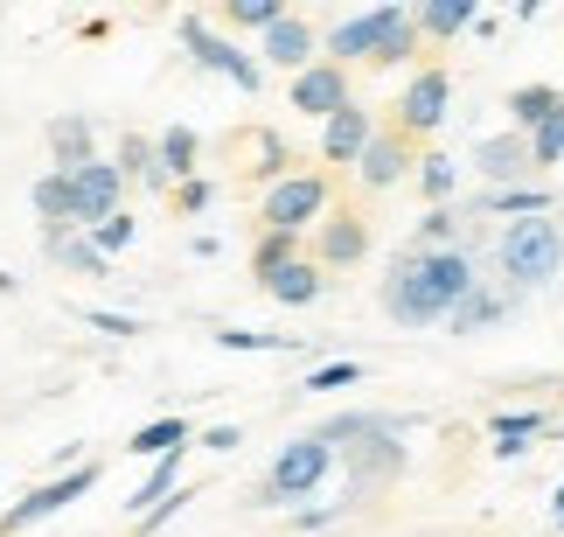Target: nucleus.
Here are the masks:
<instances>
[{"label":"nucleus","instance_id":"f257e3e1","mask_svg":"<svg viewBox=\"0 0 564 537\" xmlns=\"http://www.w3.org/2000/svg\"><path fill=\"white\" fill-rule=\"evenodd\" d=\"M474 287H481V251H467V245L460 251H404L398 245V259L377 279V300L398 329H446L453 308Z\"/></svg>","mask_w":564,"mask_h":537},{"label":"nucleus","instance_id":"f03ea898","mask_svg":"<svg viewBox=\"0 0 564 537\" xmlns=\"http://www.w3.org/2000/svg\"><path fill=\"white\" fill-rule=\"evenodd\" d=\"M495 279L523 300V293H544L551 279L564 272V210L557 217H523V224H502L488 245Z\"/></svg>","mask_w":564,"mask_h":537},{"label":"nucleus","instance_id":"7ed1b4c3","mask_svg":"<svg viewBox=\"0 0 564 537\" xmlns=\"http://www.w3.org/2000/svg\"><path fill=\"white\" fill-rule=\"evenodd\" d=\"M335 447H321L314 433H300V440H286L272 454V468L251 482V509H293V503H314L321 488L335 482Z\"/></svg>","mask_w":564,"mask_h":537},{"label":"nucleus","instance_id":"20e7f679","mask_svg":"<svg viewBox=\"0 0 564 537\" xmlns=\"http://www.w3.org/2000/svg\"><path fill=\"white\" fill-rule=\"evenodd\" d=\"M341 468V503H370V496H383V488H398L404 482V468H411V447H404V433H370V440H356V447H341L335 454Z\"/></svg>","mask_w":564,"mask_h":537},{"label":"nucleus","instance_id":"39448f33","mask_svg":"<svg viewBox=\"0 0 564 537\" xmlns=\"http://www.w3.org/2000/svg\"><path fill=\"white\" fill-rule=\"evenodd\" d=\"M328 210H335V182L321 175V168H293L286 182H272L265 196H258V224L307 238V230H321V217H328Z\"/></svg>","mask_w":564,"mask_h":537},{"label":"nucleus","instance_id":"423d86ee","mask_svg":"<svg viewBox=\"0 0 564 537\" xmlns=\"http://www.w3.org/2000/svg\"><path fill=\"white\" fill-rule=\"evenodd\" d=\"M175 35H182V50H188V63H195V71H209V77L237 84L245 98H258V92H265V63H258V56L245 50V42L216 35L203 14H182V21H175Z\"/></svg>","mask_w":564,"mask_h":537},{"label":"nucleus","instance_id":"0eeeda50","mask_svg":"<svg viewBox=\"0 0 564 537\" xmlns=\"http://www.w3.org/2000/svg\"><path fill=\"white\" fill-rule=\"evenodd\" d=\"M98 488V461H77V468H56L42 488H29L21 503H8L0 509V537H21V530H35V524H50L56 509H70V503H84Z\"/></svg>","mask_w":564,"mask_h":537},{"label":"nucleus","instance_id":"6e6552de","mask_svg":"<svg viewBox=\"0 0 564 537\" xmlns=\"http://www.w3.org/2000/svg\"><path fill=\"white\" fill-rule=\"evenodd\" d=\"M411 8L404 0H377V8H362V14H341L328 35H321V63H341V71H349V63H370L377 56V42L398 29Z\"/></svg>","mask_w":564,"mask_h":537},{"label":"nucleus","instance_id":"1a4fd4ad","mask_svg":"<svg viewBox=\"0 0 564 537\" xmlns=\"http://www.w3.org/2000/svg\"><path fill=\"white\" fill-rule=\"evenodd\" d=\"M446 112H453V71H446V63H425V71H411L390 126H398L404 140H432L446 126Z\"/></svg>","mask_w":564,"mask_h":537},{"label":"nucleus","instance_id":"9d476101","mask_svg":"<svg viewBox=\"0 0 564 537\" xmlns=\"http://www.w3.org/2000/svg\"><path fill=\"white\" fill-rule=\"evenodd\" d=\"M126 210V175L112 154H98L91 168H77L70 175V230H98L105 217H119Z\"/></svg>","mask_w":564,"mask_h":537},{"label":"nucleus","instance_id":"9b49d317","mask_svg":"<svg viewBox=\"0 0 564 537\" xmlns=\"http://www.w3.org/2000/svg\"><path fill=\"white\" fill-rule=\"evenodd\" d=\"M467 224H523V217H557V196L544 182H523V189H474L460 203Z\"/></svg>","mask_w":564,"mask_h":537},{"label":"nucleus","instance_id":"f8f14e48","mask_svg":"<svg viewBox=\"0 0 564 537\" xmlns=\"http://www.w3.org/2000/svg\"><path fill=\"white\" fill-rule=\"evenodd\" d=\"M419 175V140H404L398 126H377V140L362 147V161H356V182L370 189V196H383V189H398Z\"/></svg>","mask_w":564,"mask_h":537},{"label":"nucleus","instance_id":"ddd939ff","mask_svg":"<svg viewBox=\"0 0 564 537\" xmlns=\"http://www.w3.org/2000/svg\"><path fill=\"white\" fill-rule=\"evenodd\" d=\"M474 175H481V189H523L536 182V161H530V140L523 133H481L474 140Z\"/></svg>","mask_w":564,"mask_h":537},{"label":"nucleus","instance_id":"4468645a","mask_svg":"<svg viewBox=\"0 0 564 537\" xmlns=\"http://www.w3.org/2000/svg\"><path fill=\"white\" fill-rule=\"evenodd\" d=\"M286 98H293L300 119H321V126H328L341 105H356V84H349V71H341V63H307V71L286 84Z\"/></svg>","mask_w":564,"mask_h":537},{"label":"nucleus","instance_id":"2eb2a0df","mask_svg":"<svg viewBox=\"0 0 564 537\" xmlns=\"http://www.w3.org/2000/svg\"><path fill=\"white\" fill-rule=\"evenodd\" d=\"M307 259H314L321 272L362 266V259H370V224H362L356 210H328V217H321V230H314V251H307Z\"/></svg>","mask_w":564,"mask_h":537},{"label":"nucleus","instance_id":"dca6fc26","mask_svg":"<svg viewBox=\"0 0 564 537\" xmlns=\"http://www.w3.org/2000/svg\"><path fill=\"white\" fill-rule=\"evenodd\" d=\"M258 63H265V71H286V77H300L307 63H321V29H314L307 14H286L279 29H265V35H258Z\"/></svg>","mask_w":564,"mask_h":537},{"label":"nucleus","instance_id":"f3484780","mask_svg":"<svg viewBox=\"0 0 564 537\" xmlns=\"http://www.w3.org/2000/svg\"><path fill=\"white\" fill-rule=\"evenodd\" d=\"M370 140H377V112L356 98V105H341V112L321 126V161H328V168H356Z\"/></svg>","mask_w":564,"mask_h":537},{"label":"nucleus","instance_id":"a211bd4d","mask_svg":"<svg viewBox=\"0 0 564 537\" xmlns=\"http://www.w3.org/2000/svg\"><path fill=\"white\" fill-rule=\"evenodd\" d=\"M516 308H523V300H516V293L502 287V279H488V272H481V287H474V293L460 300V308H453L446 335H488V329H502V321H509Z\"/></svg>","mask_w":564,"mask_h":537},{"label":"nucleus","instance_id":"6ab92c4d","mask_svg":"<svg viewBox=\"0 0 564 537\" xmlns=\"http://www.w3.org/2000/svg\"><path fill=\"white\" fill-rule=\"evenodd\" d=\"M42 140H50V168H63V175L98 161V119H84V112H56L42 126Z\"/></svg>","mask_w":564,"mask_h":537},{"label":"nucleus","instance_id":"aec40b11","mask_svg":"<svg viewBox=\"0 0 564 537\" xmlns=\"http://www.w3.org/2000/svg\"><path fill=\"white\" fill-rule=\"evenodd\" d=\"M370 433H411V419L404 412H362V405H356V412H335V419L314 426V440L335 447V454H341V447H356V440H370Z\"/></svg>","mask_w":564,"mask_h":537},{"label":"nucleus","instance_id":"412c9836","mask_svg":"<svg viewBox=\"0 0 564 537\" xmlns=\"http://www.w3.org/2000/svg\"><path fill=\"white\" fill-rule=\"evenodd\" d=\"M154 154H161V175H167V189H182V182H195L203 175V133L195 126H161L154 133Z\"/></svg>","mask_w":564,"mask_h":537},{"label":"nucleus","instance_id":"4be33fe9","mask_svg":"<svg viewBox=\"0 0 564 537\" xmlns=\"http://www.w3.org/2000/svg\"><path fill=\"white\" fill-rule=\"evenodd\" d=\"M425 42H453V35H474V21H481V0H419L411 8Z\"/></svg>","mask_w":564,"mask_h":537},{"label":"nucleus","instance_id":"5701e85b","mask_svg":"<svg viewBox=\"0 0 564 537\" xmlns=\"http://www.w3.org/2000/svg\"><path fill=\"white\" fill-rule=\"evenodd\" d=\"M265 287V300H279V308H314L321 293H328V272H321L314 259H293V266H279L272 279H258Z\"/></svg>","mask_w":564,"mask_h":537},{"label":"nucleus","instance_id":"b1692460","mask_svg":"<svg viewBox=\"0 0 564 537\" xmlns=\"http://www.w3.org/2000/svg\"><path fill=\"white\" fill-rule=\"evenodd\" d=\"M182 468H188V447H175V454H161L154 468H147V475H140V488L126 496V509H133V524L147 517V509H161L167 496H175V488H182Z\"/></svg>","mask_w":564,"mask_h":537},{"label":"nucleus","instance_id":"393cba45","mask_svg":"<svg viewBox=\"0 0 564 537\" xmlns=\"http://www.w3.org/2000/svg\"><path fill=\"white\" fill-rule=\"evenodd\" d=\"M557 105H564V92H557V84H516V92L502 98V112H509V133H536V126H544L551 112H557Z\"/></svg>","mask_w":564,"mask_h":537},{"label":"nucleus","instance_id":"a878e982","mask_svg":"<svg viewBox=\"0 0 564 537\" xmlns=\"http://www.w3.org/2000/svg\"><path fill=\"white\" fill-rule=\"evenodd\" d=\"M119 175L126 182H140V189H154V196H175L167 189V175H161V154H154V133H119Z\"/></svg>","mask_w":564,"mask_h":537},{"label":"nucleus","instance_id":"bb28decb","mask_svg":"<svg viewBox=\"0 0 564 537\" xmlns=\"http://www.w3.org/2000/svg\"><path fill=\"white\" fill-rule=\"evenodd\" d=\"M126 447H133V461L154 468L161 454H175V447H195V426H188L182 412H161V419H147V426H140V433L126 440Z\"/></svg>","mask_w":564,"mask_h":537},{"label":"nucleus","instance_id":"cd10ccee","mask_svg":"<svg viewBox=\"0 0 564 537\" xmlns=\"http://www.w3.org/2000/svg\"><path fill=\"white\" fill-rule=\"evenodd\" d=\"M42 251H50L63 272H84V279H105V272H112V259L91 245V230H56V238H42Z\"/></svg>","mask_w":564,"mask_h":537},{"label":"nucleus","instance_id":"c85d7f7f","mask_svg":"<svg viewBox=\"0 0 564 537\" xmlns=\"http://www.w3.org/2000/svg\"><path fill=\"white\" fill-rule=\"evenodd\" d=\"M419 196H425V210H453L460 203V161L453 154H440V147H432V154H419Z\"/></svg>","mask_w":564,"mask_h":537},{"label":"nucleus","instance_id":"c756f323","mask_svg":"<svg viewBox=\"0 0 564 537\" xmlns=\"http://www.w3.org/2000/svg\"><path fill=\"white\" fill-rule=\"evenodd\" d=\"M557 426H551V412L544 405H502V412H488V440H523V447H536V440H551Z\"/></svg>","mask_w":564,"mask_h":537},{"label":"nucleus","instance_id":"7c9ffc66","mask_svg":"<svg viewBox=\"0 0 564 537\" xmlns=\"http://www.w3.org/2000/svg\"><path fill=\"white\" fill-rule=\"evenodd\" d=\"M467 245V217H460V203L453 210H425L419 230L404 238V251H460Z\"/></svg>","mask_w":564,"mask_h":537},{"label":"nucleus","instance_id":"2f4dec72","mask_svg":"<svg viewBox=\"0 0 564 537\" xmlns=\"http://www.w3.org/2000/svg\"><path fill=\"white\" fill-rule=\"evenodd\" d=\"M29 203H35V217H42V238L70 230V175H63V168H50V175H35Z\"/></svg>","mask_w":564,"mask_h":537},{"label":"nucleus","instance_id":"473e14b6","mask_svg":"<svg viewBox=\"0 0 564 537\" xmlns=\"http://www.w3.org/2000/svg\"><path fill=\"white\" fill-rule=\"evenodd\" d=\"M245 175H251L258 189L286 182V175H293V147H286V133H272V126H258V133H251V168H245Z\"/></svg>","mask_w":564,"mask_h":537},{"label":"nucleus","instance_id":"72a5a7b5","mask_svg":"<svg viewBox=\"0 0 564 537\" xmlns=\"http://www.w3.org/2000/svg\"><path fill=\"white\" fill-rule=\"evenodd\" d=\"M293 259H307V245H300L293 230H258V245H251V279H272L279 266H293Z\"/></svg>","mask_w":564,"mask_h":537},{"label":"nucleus","instance_id":"f704fd0d","mask_svg":"<svg viewBox=\"0 0 564 537\" xmlns=\"http://www.w3.org/2000/svg\"><path fill=\"white\" fill-rule=\"evenodd\" d=\"M209 342H216V350H230V356H293L300 350L293 335H265V329H216Z\"/></svg>","mask_w":564,"mask_h":537},{"label":"nucleus","instance_id":"c9c22d12","mask_svg":"<svg viewBox=\"0 0 564 537\" xmlns=\"http://www.w3.org/2000/svg\"><path fill=\"white\" fill-rule=\"evenodd\" d=\"M293 8L286 0H224V21L230 29H251V35H265V29H279Z\"/></svg>","mask_w":564,"mask_h":537},{"label":"nucleus","instance_id":"e433bc0d","mask_svg":"<svg viewBox=\"0 0 564 537\" xmlns=\"http://www.w3.org/2000/svg\"><path fill=\"white\" fill-rule=\"evenodd\" d=\"M370 377V363H356V356H335V363H314L307 377H300V391H349V384Z\"/></svg>","mask_w":564,"mask_h":537},{"label":"nucleus","instance_id":"4c0bfd02","mask_svg":"<svg viewBox=\"0 0 564 537\" xmlns=\"http://www.w3.org/2000/svg\"><path fill=\"white\" fill-rule=\"evenodd\" d=\"M419 42H425V35H419V21H411V14H404V21H398V29H390V35L377 42V56H370V63H377V71H404V63H411V56H419Z\"/></svg>","mask_w":564,"mask_h":537},{"label":"nucleus","instance_id":"58836bf2","mask_svg":"<svg viewBox=\"0 0 564 537\" xmlns=\"http://www.w3.org/2000/svg\"><path fill=\"white\" fill-rule=\"evenodd\" d=\"M91 245L105 251V259H119V251H133V245H140V217H133V210H119V217H105V224L91 230Z\"/></svg>","mask_w":564,"mask_h":537},{"label":"nucleus","instance_id":"ea45409f","mask_svg":"<svg viewBox=\"0 0 564 537\" xmlns=\"http://www.w3.org/2000/svg\"><path fill=\"white\" fill-rule=\"evenodd\" d=\"M530 161H536V175L564 161V105H557V112H551V119H544V126L530 133Z\"/></svg>","mask_w":564,"mask_h":537},{"label":"nucleus","instance_id":"a19ab883","mask_svg":"<svg viewBox=\"0 0 564 537\" xmlns=\"http://www.w3.org/2000/svg\"><path fill=\"white\" fill-rule=\"evenodd\" d=\"M341 517H349V503H307V509H293V537H321V530H335Z\"/></svg>","mask_w":564,"mask_h":537},{"label":"nucleus","instance_id":"79ce46f5","mask_svg":"<svg viewBox=\"0 0 564 537\" xmlns=\"http://www.w3.org/2000/svg\"><path fill=\"white\" fill-rule=\"evenodd\" d=\"M77 321H91V329H105L112 342H133V335H147V329H140V314H119V308H77Z\"/></svg>","mask_w":564,"mask_h":537},{"label":"nucleus","instance_id":"37998d69","mask_svg":"<svg viewBox=\"0 0 564 537\" xmlns=\"http://www.w3.org/2000/svg\"><path fill=\"white\" fill-rule=\"evenodd\" d=\"M188 503H195V488H188V482H182V488H175V496H167V503H161V509H147V517H140V524H133V530H140V537H154V530H161V524H175V517H182V509H188Z\"/></svg>","mask_w":564,"mask_h":537},{"label":"nucleus","instance_id":"c03bdc74","mask_svg":"<svg viewBox=\"0 0 564 537\" xmlns=\"http://www.w3.org/2000/svg\"><path fill=\"white\" fill-rule=\"evenodd\" d=\"M209 203H216V182H209V175H195V182L175 189V210H182V217H203Z\"/></svg>","mask_w":564,"mask_h":537},{"label":"nucleus","instance_id":"a18cd8bd","mask_svg":"<svg viewBox=\"0 0 564 537\" xmlns=\"http://www.w3.org/2000/svg\"><path fill=\"white\" fill-rule=\"evenodd\" d=\"M195 447H209V454H237V447H245V426H203V433H195Z\"/></svg>","mask_w":564,"mask_h":537},{"label":"nucleus","instance_id":"49530a36","mask_svg":"<svg viewBox=\"0 0 564 537\" xmlns=\"http://www.w3.org/2000/svg\"><path fill=\"white\" fill-rule=\"evenodd\" d=\"M488 454L495 461H523V454H536V447H523V440H488Z\"/></svg>","mask_w":564,"mask_h":537},{"label":"nucleus","instance_id":"de8ad7c7","mask_svg":"<svg viewBox=\"0 0 564 537\" xmlns=\"http://www.w3.org/2000/svg\"><path fill=\"white\" fill-rule=\"evenodd\" d=\"M551 524L564 530V482H557V496H551Z\"/></svg>","mask_w":564,"mask_h":537},{"label":"nucleus","instance_id":"09e8293b","mask_svg":"<svg viewBox=\"0 0 564 537\" xmlns=\"http://www.w3.org/2000/svg\"><path fill=\"white\" fill-rule=\"evenodd\" d=\"M0 509H8V503H0Z\"/></svg>","mask_w":564,"mask_h":537}]
</instances>
